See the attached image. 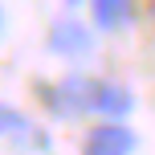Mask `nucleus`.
<instances>
[{"label": "nucleus", "instance_id": "f257e3e1", "mask_svg": "<svg viewBox=\"0 0 155 155\" xmlns=\"http://www.w3.org/2000/svg\"><path fill=\"white\" fill-rule=\"evenodd\" d=\"M41 98L53 118H94L98 123V118H127L135 110V94L123 82H106V78H90V74L45 82Z\"/></svg>", "mask_w": 155, "mask_h": 155}, {"label": "nucleus", "instance_id": "f03ea898", "mask_svg": "<svg viewBox=\"0 0 155 155\" xmlns=\"http://www.w3.org/2000/svg\"><path fill=\"white\" fill-rule=\"evenodd\" d=\"M139 135L127 118H98L82 135V155H135Z\"/></svg>", "mask_w": 155, "mask_h": 155}, {"label": "nucleus", "instance_id": "7ed1b4c3", "mask_svg": "<svg viewBox=\"0 0 155 155\" xmlns=\"http://www.w3.org/2000/svg\"><path fill=\"white\" fill-rule=\"evenodd\" d=\"M49 49H53L57 57H86L94 49V29L82 25L78 16H61V21H53V29H49Z\"/></svg>", "mask_w": 155, "mask_h": 155}, {"label": "nucleus", "instance_id": "20e7f679", "mask_svg": "<svg viewBox=\"0 0 155 155\" xmlns=\"http://www.w3.org/2000/svg\"><path fill=\"white\" fill-rule=\"evenodd\" d=\"M0 139L8 143H21V147H37V151H49V135L41 131L37 123H33L25 110L8 106V102H0Z\"/></svg>", "mask_w": 155, "mask_h": 155}, {"label": "nucleus", "instance_id": "39448f33", "mask_svg": "<svg viewBox=\"0 0 155 155\" xmlns=\"http://www.w3.org/2000/svg\"><path fill=\"white\" fill-rule=\"evenodd\" d=\"M90 4V25L98 33H123L139 12V0H86Z\"/></svg>", "mask_w": 155, "mask_h": 155}, {"label": "nucleus", "instance_id": "423d86ee", "mask_svg": "<svg viewBox=\"0 0 155 155\" xmlns=\"http://www.w3.org/2000/svg\"><path fill=\"white\" fill-rule=\"evenodd\" d=\"M147 16H151V25H155V0H151V4H147Z\"/></svg>", "mask_w": 155, "mask_h": 155}, {"label": "nucleus", "instance_id": "0eeeda50", "mask_svg": "<svg viewBox=\"0 0 155 155\" xmlns=\"http://www.w3.org/2000/svg\"><path fill=\"white\" fill-rule=\"evenodd\" d=\"M70 4H82V0H70Z\"/></svg>", "mask_w": 155, "mask_h": 155}, {"label": "nucleus", "instance_id": "6e6552de", "mask_svg": "<svg viewBox=\"0 0 155 155\" xmlns=\"http://www.w3.org/2000/svg\"><path fill=\"white\" fill-rule=\"evenodd\" d=\"M0 21H4V12H0Z\"/></svg>", "mask_w": 155, "mask_h": 155}]
</instances>
